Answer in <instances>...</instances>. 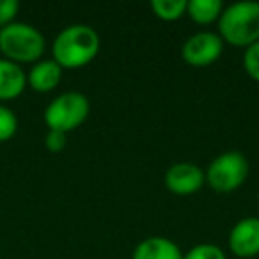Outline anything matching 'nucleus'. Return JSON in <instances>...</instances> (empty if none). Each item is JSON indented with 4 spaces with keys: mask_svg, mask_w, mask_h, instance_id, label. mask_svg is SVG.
<instances>
[{
    "mask_svg": "<svg viewBox=\"0 0 259 259\" xmlns=\"http://www.w3.org/2000/svg\"><path fill=\"white\" fill-rule=\"evenodd\" d=\"M91 110L89 100L82 93H64L57 96L45 112V121L50 126V130L57 132H71L78 128L87 119Z\"/></svg>",
    "mask_w": 259,
    "mask_h": 259,
    "instance_id": "20e7f679",
    "label": "nucleus"
},
{
    "mask_svg": "<svg viewBox=\"0 0 259 259\" xmlns=\"http://www.w3.org/2000/svg\"><path fill=\"white\" fill-rule=\"evenodd\" d=\"M257 202H259V195H257Z\"/></svg>",
    "mask_w": 259,
    "mask_h": 259,
    "instance_id": "6ab92c4d",
    "label": "nucleus"
},
{
    "mask_svg": "<svg viewBox=\"0 0 259 259\" xmlns=\"http://www.w3.org/2000/svg\"><path fill=\"white\" fill-rule=\"evenodd\" d=\"M183 259H226V254L217 245L201 243L192 247L187 254H183Z\"/></svg>",
    "mask_w": 259,
    "mask_h": 259,
    "instance_id": "4468645a",
    "label": "nucleus"
},
{
    "mask_svg": "<svg viewBox=\"0 0 259 259\" xmlns=\"http://www.w3.org/2000/svg\"><path fill=\"white\" fill-rule=\"evenodd\" d=\"M224 41L215 32H197L185 41L181 57L190 66H209L222 55Z\"/></svg>",
    "mask_w": 259,
    "mask_h": 259,
    "instance_id": "423d86ee",
    "label": "nucleus"
},
{
    "mask_svg": "<svg viewBox=\"0 0 259 259\" xmlns=\"http://www.w3.org/2000/svg\"><path fill=\"white\" fill-rule=\"evenodd\" d=\"M132 259H183V252L169 238L151 236L135 247Z\"/></svg>",
    "mask_w": 259,
    "mask_h": 259,
    "instance_id": "1a4fd4ad",
    "label": "nucleus"
},
{
    "mask_svg": "<svg viewBox=\"0 0 259 259\" xmlns=\"http://www.w3.org/2000/svg\"><path fill=\"white\" fill-rule=\"evenodd\" d=\"M25 87V73L13 61L0 59V98H16Z\"/></svg>",
    "mask_w": 259,
    "mask_h": 259,
    "instance_id": "9d476101",
    "label": "nucleus"
},
{
    "mask_svg": "<svg viewBox=\"0 0 259 259\" xmlns=\"http://www.w3.org/2000/svg\"><path fill=\"white\" fill-rule=\"evenodd\" d=\"M243 68L250 78L259 82V41L245 48L243 55Z\"/></svg>",
    "mask_w": 259,
    "mask_h": 259,
    "instance_id": "2eb2a0df",
    "label": "nucleus"
},
{
    "mask_svg": "<svg viewBox=\"0 0 259 259\" xmlns=\"http://www.w3.org/2000/svg\"><path fill=\"white\" fill-rule=\"evenodd\" d=\"M20 4L16 0H0V25H9L13 18L18 13Z\"/></svg>",
    "mask_w": 259,
    "mask_h": 259,
    "instance_id": "f3484780",
    "label": "nucleus"
},
{
    "mask_svg": "<svg viewBox=\"0 0 259 259\" xmlns=\"http://www.w3.org/2000/svg\"><path fill=\"white\" fill-rule=\"evenodd\" d=\"M0 50L15 61H36L45 50V37L27 23H9L0 29Z\"/></svg>",
    "mask_w": 259,
    "mask_h": 259,
    "instance_id": "7ed1b4c3",
    "label": "nucleus"
},
{
    "mask_svg": "<svg viewBox=\"0 0 259 259\" xmlns=\"http://www.w3.org/2000/svg\"><path fill=\"white\" fill-rule=\"evenodd\" d=\"M204 170L195 163L181 162L174 163L165 172V185L172 194L190 195L195 194L204 185Z\"/></svg>",
    "mask_w": 259,
    "mask_h": 259,
    "instance_id": "0eeeda50",
    "label": "nucleus"
},
{
    "mask_svg": "<svg viewBox=\"0 0 259 259\" xmlns=\"http://www.w3.org/2000/svg\"><path fill=\"white\" fill-rule=\"evenodd\" d=\"M16 126H18L16 115L13 114L8 107H2V105H0V141L11 139L16 132Z\"/></svg>",
    "mask_w": 259,
    "mask_h": 259,
    "instance_id": "dca6fc26",
    "label": "nucleus"
},
{
    "mask_svg": "<svg viewBox=\"0 0 259 259\" xmlns=\"http://www.w3.org/2000/svg\"><path fill=\"white\" fill-rule=\"evenodd\" d=\"M206 181L217 192H233L243 185L248 176V162L243 153L226 151L219 155L206 169Z\"/></svg>",
    "mask_w": 259,
    "mask_h": 259,
    "instance_id": "39448f33",
    "label": "nucleus"
},
{
    "mask_svg": "<svg viewBox=\"0 0 259 259\" xmlns=\"http://www.w3.org/2000/svg\"><path fill=\"white\" fill-rule=\"evenodd\" d=\"M62 78V68L55 61H41L30 69L29 82L32 89L39 93H48L55 89Z\"/></svg>",
    "mask_w": 259,
    "mask_h": 259,
    "instance_id": "9b49d317",
    "label": "nucleus"
},
{
    "mask_svg": "<svg viewBox=\"0 0 259 259\" xmlns=\"http://www.w3.org/2000/svg\"><path fill=\"white\" fill-rule=\"evenodd\" d=\"M220 0H190L187 6V15L199 25H209L222 15Z\"/></svg>",
    "mask_w": 259,
    "mask_h": 259,
    "instance_id": "f8f14e48",
    "label": "nucleus"
},
{
    "mask_svg": "<svg viewBox=\"0 0 259 259\" xmlns=\"http://www.w3.org/2000/svg\"><path fill=\"white\" fill-rule=\"evenodd\" d=\"M220 39L233 47H250L259 41V2L241 0L222 11L219 18Z\"/></svg>",
    "mask_w": 259,
    "mask_h": 259,
    "instance_id": "f03ea898",
    "label": "nucleus"
},
{
    "mask_svg": "<svg viewBox=\"0 0 259 259\" xmlns=\"http://www.w3.org/2000/svg\"><path fill=\"white\" fill-rule=\"evenodd\" d=\"M100 52V36L89 25H69L55 37L54 61L61 68H82Z\"/></svg>",
    "mask_w": 259,
    "mask_h": 259,
    "instance_id": "f257e3e1",
    "label": "nucleus"
},
{
    "mask_svg": "<svg viewBox=\"0 0 259 259\" xmlns=\"http://www.w3.org/2000/svg\"><path fill=\"white\" fill-rule=\"evenodd\" d=\"M45 142H47V148L50 149V151L59 153V151H62L66 146V134L64 132H57V130H50L47 139H45Z\"/></svg>",
    "mask_w": 259,
    "mask_h": 259,
    "instance_id": "a211bd4d",
    "label": "nucleus"
},
{
    "mask_svg": "<svg viewBox=\"0 0 259 259\" xmlns=\"http://www.w3.org/2000/svg\"><path fill=\"white\" fill-rule=\"evenodd\" d=\"M229 247L238 257H254L259 254V219H241L229 233Z\"/></svg>",
    "mask_w": 259,
    "mask_h": 259,
    "instance_id": "6e6552de",
    "label": "nucleus"
},
{
    "mask_svg": "<svg viewBox=\"0 0 259 259\" xmlns=\"http://www.w3.org/2000/svg\"><path fill=\"white\" fill-rule=\"evenodd\" d=\"M187 0H153L151 9L160 20L176 22L183 15H187Z\"/></svg>",
    "mask_w": 259,
    "mask_h": 259,
    "instance_id": "ddd939ff",
    "label": "nucleus"
}]
</instances>
